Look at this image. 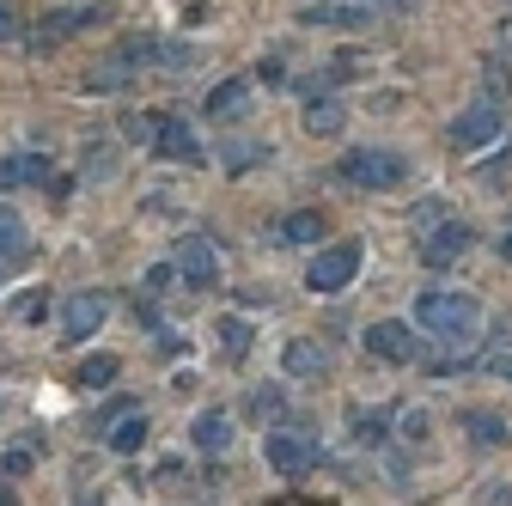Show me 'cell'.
<instances>
[{"label": "cell", "instance_id": "277c9868", "mask_svg": "<svg viewBox=\"0 0 512 506\" xmlns=\"http://www.w3.org/2000/svg\"><path fill=\"white\" fill-rule=\"evenodd\" d=\"M354 275H360V244L348 238V244H330L324 257H311V269H305V287H311V293H342Z\"/></svg>", "mask_w": 512, "mask_h": 506}, {"label": "cell", "instance_id": "836d02e7", "mask_svg": "<svg viewBox=\"0 0 512 506\" xmlns=\"http://www.w3.org/2000/svg\"><path fill=\"white\" fill-rule=\"evenodd\" d=\"M189 61H196V55H189L183 43H171V49H165V68H189Z\"/></svg>", "mask_w": 512, "mask_h": 506}, {"label": "cell", "instance_id": "44dd1931", "mask_svg": "<svg viewBox=\"0 0 512 506\" xmlns=\"http://www.w3.org/2000/svg\"><path fill=\"white\" fill-rule=\"evenodd\" d=\"M116 372H122L116 354H92V360H80V385L86 391H104V385H116Z\"/></svg>", "mask_w": 512, "mask_h": 506}, {"label": "cell", "instance_id": "4dcf8cb0", "mask_svg": "<svg viewBox=\"0 0 512 506\" xmlns=\"http://www.w3.org/2000/svg\"><path fill=\"white\" fill-rule=\"evenodd\" d=\"M433 220H445V202H439V196H427V202L415 208V226H421V232H427Z\"/></svg>", "mask_w": 512, "mask_h": 506}, {"label": "cell", "instance_id": "8d00e7d4", "mask_svg": "<svg viewBox=\"0 0 512 506\" xmlns=\"http://www.w3.org/2000/svg\"><path fill=\"white\" fill-rule=\"evenodd\" d=\"M500 257H506V263H512V226H506V238H500Z\"/></svg>", "mask_w": 512, "mask_h": 506}, {"label": "cell", "instance_id": "5b68a950", "mask_svg": "<svg viewBox=\"0 0 512 506\" xmlns=\"http://www.w3.org/2000/svg\"><path fill=\"white\" fill-rule=\"evenodd\" d=\"M171 269L196 287V293H208L214 281H220V250H214V238H202V232H189V238H177V257H171Z\"/></svg>", "mask_w": 512, "mask_h": 506}, {"label": "cell", "instance_id": "cb8c5ba5", "mask_svg": "<svg viewBox=\"0 0 512 506\" xmlns=\"http://www.w3.org/2000/svg\"><path fill=\"white\" fill-rule=\"evenodd\" d=\"M220 348H226V360H244L250 354V324L244 318H220Z\"/></svg>", "mask_w": 512, "mask_h": 506}, {"label": "cell", "instance_id": "7a4b0ae2", "mask_svg": "<svg viewBox=\"0 0 512 506\" xmlns=\"http://www.w3.org/2000/svg\"><path fill=\"white\" fill-rule=\"evenodd\" d=\"M500 135H506V110H500L494 98L470 104V110L452 122V147H458V153H482V147H494Z\"/></svg>", "mask_w": 512, "mask_h": 506}, {"label": "cell", "instance_id": "d6986e66", "mask_svg": "<svg viewBox=\"0 0 512 506\" xmlns=\"http://www.w3.org/2000/svg\"><path fill=\"white\" fill-rule=\"evenodd\" d=\"M275 238H281V244H317V238H324V214H311V208H305V214H287Z\"/></svg>", "mask_w": 512, "mask_h": 506}, {"label": "cell", "instance_id": "603a6c76", "mask_svg": "<svg viewBox=\"0 0 512 506\" xmlns=\"http://www.w3.org/2000/svg\"><path fill=\"white\" fill-rule=\"evenodd\" d=\"M141 439H147V421H141V415H128V421H116V427H110V452H122V458H128V452H141Z\"/></svg>", "mask_w": 512, "mask_h": 506}, {"label": "cell", "instance_id": "6da1fadb", "mask_svg": "<svg viewBox=\"0 0 512 506\" xmlns=\"http://www.w3.org/2000/svg\"><path fill=\"white\" fill-rule=\"evenodd\" d=\"M415 318H421V330H433L445 342H470L482 330V305L470 293H421L415 299Z\"/></svg>", "mask_w": 512, "mask_h": 506}, {"label": "cell", "instance_id": "ba28073f", "mask_svg": "<svg viewBox=\"0 0 512 506\" xmlns=\"http://www.w3.org/2000/svg\"><path fill=\"white\" fill-rule=\"evenodd\" d=\"M342 177L354 189H397L409 177V165H403V153H348L342 159Z\"/></svg>", "mask_w": 512, "mask_h": 506}, {"label": "cell", "instance_id": "4316f807", "mask_svg": "<svg viewBox=\"0 0 512 506\" xmlns=\"http://www.w3.org/2000/svg\"><path fill=\"white\" fill-rule=\"evenodd\" d=\"M482 372H494V378H512V342L500 336L488 354H482Z\"/></svg>", "mask_w": 512, "mask_h": 506}, {"label": "cell", "instance_id": "8fae6325", "mask_svg": "<svg viewBox=\"0 0 512 506\" xmlns=\"http://www.w3.org/2000/svg\"><path fill=\"white\" fill-rule=\"evenodd\" d=\"M104 318H110V293H98V287L74 293V299H68V311H61V324H68V342H86Z\"/></svg>", "mask_w": 512, "mask_h": 506}, {"label": "cell", "instance_id": "9c48e42d", "mask_svg": "<svg viewBox=\"0 0 512 506\" xmlns=\"http://www.w3.org/2000/svg\"><path fill=\"white\" fill-rule=\"evenodd\" d=\"M153 49V37H122L116 49H110V61H98V68L86 74V92H116L128 74H135L141 68V55Z\"/></svg>", "mask_w": 512, "mask_h": 506}, {"label": "cell", "instance_id": "7c38bea8", "mask_svg": "<svg viewBox=\"0 0 512 506\" xmlns=\"http://www.w3.org/2000/svg\"><path fill=\"white\" fill-rule=\"evenodd\" d=\"M366 348H372L378 360H391V366H409V360L421 354V342H415L409 324H372V330H366Z\"/></svg>", "mask_w": 512, "mask_h": 506}, {"label": "cell", "instance_id": "d6a6232c", "mask_svg": "<svg viewBox=\"0 0 512 506\" xmlns=\"http://www.w3.org/2000/svg\"><path fill=\"white\" fill-rule=\"evenodd\" d=\"M378 433H384L378 415H354V439H378Z\"/></svg>", "mask_w": 512, "mask_h": 506}, {"label": "cell", "instance_id": "1f68e13d", "mask_svg": "<svg viewBox=\"0 0 512 506\" xmlns=\"http://www.w3.org/2000/svg\"><path fill=\"white\" fill-rule=\"evenodd\" d=\"M19 37V13H13V0H0V43Z\"/></svg>", "mask_w": 512, "mask_h": 506}, {"label": "cell", "instance_id": "e0dca14e", "mask_svg": "<svg viewBox=\"0 0 512 506\" xmlns=\"http://www.w3.org/2000/svg\"><path fill=\"white\" fill-rule=\"evenodd\" d=\"M31 177H43V153H13V159H0V196H7V189H19V183H31Z\"/></svg>", "mask_w": 512, "mask_h": 506}, {"label": "cell", "instance_id": "f546056e", "mask_svg": "<svg viewBox=\"0 0 512 506\" xmlns=\"http://www.w3.org/2000/svg\"><path fill=\"white\" fill-rule=\"evenodd\" d=\"M250 415H263V421L281 415V391H256V397H250Z\"/></svg>", "mask_w": 512, "mask_h": 506}, {"label": "cell", "instance_id": "83f0119b", "mask_svg": "<svg viewBox=\"0 0 512 506\" xmlns=\"http://www.w3.org/2000/svg\"><path fill=\"white\" fill-rule=\"evenodd\" d=\"M37 464V446H31V439H19V446L7 452V458H0V470H7V476H25Z\"/></svg>", "mask_w": 512, "mask_h": 506}, {"label": "cell", "instance_id": "3957f363", "mask_svg": "<svg viewBox=\"0 0 512 506\" xmlns=\"http://www.w3.org/2000/svg\"><path fill=\"white\" fill-rule=\"evenodd\" d=\"M263 458H269V470H275V476L299 482V476H311V470H317V458H324V446H317V439H305V433H269Z\"/></svg>", "mask_w": 512, "mask_h": 506}, {"label": "cell", "instance_id": "d4e9b609", "mask_svg": "<svg viewBox=\"0 0 512 506\" xmlns=\"http://www.w3.org/2000/svg\"><path fill=\"white\" fill-rule=\"evenodd\" d=\"M305 129L311 135H342V104H311L305 110Z\"/></svg>", "mask_w": 512, "mask_h": 506}, {"label": "cell", "instance_id": "ac0fdd59", "mask_svg": "<svg viewBox=\"0 0 512 506\" xmlns=\"http://www.w3.org/2000/svg\"><path fill=\"white\" fill-rule=\"evenodd\" d=\"M464 439H470V446H506V421L470 409V415H464Z\"/></svg>", "mask_w": 512, "mask_h": 506}, {"label": "cell", "instance_id": "30bf717a", "mask_svg": "<svg viewBox=\"0 0 512 506\" xmlns=\"http://www.w3.org/2000/svg\"><path fill=\"white\" fill-rule=\"evenodd\" d=\"M153 147H159V159H171V165H202V159H208L202 141H196V129H189V122H177V116H153Z\"/></svg>", "mask_w": 512, "mask_h": 506}, {"label": "cell", "instance_id": "f1b7e54d", "mask_svg": "<svg viewBox=\"0 0 512 506\" xmlns=\"http://www.w3.org/2000/svg\"><path fill=\"white\" fill-rule=\"evenodd\" d=\"M116 129H122V141H153V122H147V116H135V110H122Z\"/></svg>", "mask_w": 512, "mask_h": 506}, {"label": "cell", "instance_id": "484cf974", "mask_svg": "<svg viewBox=\"0 0 512 506\" xmlns=\"http://www.w3.org/2000/svg\"><path fill=\"white\" fill-rule=\"evenodd\" d=\"M263 159H269L263 141H232L226 147V171H250V165H263Z\"/></svg>", "mask_w": 512, "mask_h": 506}, {"label": "cell", "instance_id": "9a60e30c", "mask_svg": "<svg viewBox=\"0 0 512 506\" xmlns=\"http://www.w3.org/2000/svg\"><path fill=\"white\" fill-rule=\"evenodd\" d=\"M281 360H287V372H293V378H324V348H317L311 336L287 342V354H281Z\"/></svg>", "mask_w": 512, "mask_h": 506}, {"label": "cell", "instance_id": "52a82bcc", "mask_svg": "<svg viewBox=\"0 0 512 506\" xmlns=\"http://www.w3.org/2000/svg\"><path fill=\"white\" fill-rule=\"evenodd\" d=\"M110 7H104V0H98V7H68V13H49L43 25H31L25 31V43H31V55H49L55 43H68L74 31H86V25H98Z\"/></svg>", "mask_w": 512, "mask_h": 506}, {"label": "cell", "instance_id": "2e32d148", "mask_svg": "<svg viewBox=\"0 0 512 506\" xmlns=\"http://www.w3.org/2000/svg\"><path fill=\"white\" fill-rule=\"evenodd\" d=\"M299 19H305V25H342V31H360V25L372 19V7H360V0H354V7H305Z\"/></svg>", "mask_w": 512, "mask_h": 506}, {"label": "cell", "instance_id": "ffe728a7", "mask_svg": "<svg viewBox=\"0 0 512 506\" xmlns=\"http://www.w3.org/2000/svg\"><path fill=\"white\" fill-rule=\"evenodd\" d=\"M43 311H49V293H43V287H19V293L7 299V318H13V324H37Z\"/></svg>", "mask_w": 512, "mask_h": 506}, {"label": "cell", "instance_id": "d590c367", "mask_svg": "<svg viewBox=\"0 0 512 506\" xmlns=\"http://www.w3.org/2000/svg\"><path fill=\"white\" fill-rule=\"evenodd\" d=\"M360 7H409V0H360Z\"/></svg>", "mask_w": 512, "mask_h": 506}, {"label": "cell", "instance_id": "e575fe53", "mask_svg": "<svg viewBox=\"0 0 512 506\" xmlns=\"http://www.w3.org/2000/svg\"><path fill=\"white\" fill-rule=\"evenodd\" d=\"M13 500H19V494H13V482H0V506H13Z\"/></svg>", "mask_w": 512, "mask_h": 506}, {"label": "cell", "instance_id": "8992f818", "mask_svg": "<svg viewBox=\"0 0 512 506\" xmlns=\"http://www.w3.org/2000/svg\"><path fill=\"white\" fill-rule=\"evenodd\" d=\"M470 244H476L470 220H433V226L421 232V263H427V269H452Z\"/></svg>", "mask_w": 512, "mask_h": 506}, {"label": "cell", "instance_id": "7402d4cb", "mask_svg": "<svg viewBox=\"0 0 512 506\" xmlns=\"http://www.w3.org/2000/svg\"><path fill=\"white\" fill-rule=\"evenodd\" d=\"M19 250H25V220H19L7 202H0V263H13Z\"/></svg>", "mask_w": 512, "mask_h": 506}, {"label": "cell", "instance_id": "5bb4252c", "mask_svg": "<svg viewBox=\"0 0 512 506\" xmlns=\"http://www.w3.org/2000/svg\"><path fill=\"white\" fill-rule=\"evenodd\" d=\"M196 446H202L208 458H220V452L232 446V415H226V409H208V415H196Z\"/></svg>", "mask_w": 512, "mask_h": 506}, {"label": "cell", "instance_id": "4fadbf2b", "mask_svg": "<svg viewBox=\"0 0 512 506\" xmlns=\"http://www.w3.org/2000/svg\"><path fill=\"white\" fill-rule=\"evenodd\" d=\"M244 110H250V86H244V80H220V86L208 92V116H214V122H238Z\"/></svg>", "mask_w": 512, "mask_h": 506}]
</instances>
